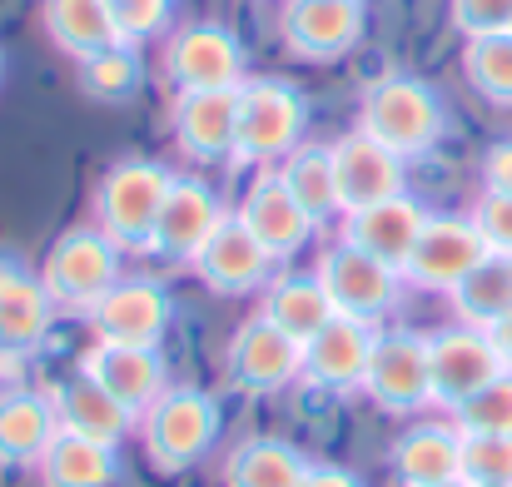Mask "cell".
Returning a JSON list of instances; mask_svg holds the SVG:
<instances>
[{"label":"cell","mask_w":512,"mask_h":487,"mask_svg":"<svg viewBox=\"0 0 512 487\" xmlns=\"http://www.w3.org/2000/svg\"><path fill=\"white\" fill-rule=\"evenodd\" d=\"M428 487H468L463 478H448V483H428Z\"/></svg>","instance_id":"obj_42"},{"label":"cell","mask_w":512,"mask_h":487,"mask_svg":"<svg viewBox=\"0 0 512 487\" xmlns=\"http://www.w3.org/2000/svg\"><path fill=\"white\" fill-rule=\"evenodd\" d=\"M329 155H334V184H339V214L403 194V160L383 150L378 140H368L363 130H348L343 140H334Z\"/></svg>","instance_id":"obj_21"},{"label":"cell","mask_w":512,"mask_h":487,"mask_svg":"<svg viewBox=\"0 0 512 487\" xmlns=\"http://www.w3.org/2000/svg\"><path fill=\"white\" fill-rule=\"evenodd\" d=\"M244 224H249V234L274 254V264H284V259H294L309 239H314V219H309V209L289 194V184L279 179V169H264V174H254V184L244 189V204L234 209Z\"/></svg>","instance_id":"obj_20"},{"label":"cell","mask_w":512,"mask_h":487,"mask_svg":"<svg viewBox=\"0 0 512 487\" xmlns=\"http://www.w3.org/2000/svg\"><path fill=\"white\" fill-rule=\"evenodd\" d=\"M174 145L194 164L234 160L239 135V90H174L170 105Z\"/></svg>","instance_id":"obj_17"},{"label":"cell","mask_w":512,"mask_h":487,"mask_svg":"<svg viewBox=\"0 0 512 487\" xmlns=\"http://www.w3.org/2000/svg\"><path fill=\"white\" fill-rule=\"evenodd\" d=\"M363 398L393 418L433 408V368H428V333L413 328H378L368 373H363Z\"/></svg>","instance_id":"obj_6"},{"label":"cell","mask_w":512,"mask_h":487,"mask_svg":"<svg viewBox=\"0 0 512 487\" xmlns=\"http://www.w3.org/2000/svg\"><path fill=\"white\" fill-rule=\"evenodd\" d=\"M120 448L75 438V433H55V443L45 448V458L35 463L40 487H115L120 483Z\"/></svg>","instance_id":"obj_27"},{"label":"cell","mask_w":512,"mask_h":487,"mask_svg":"<svg viewBox=\"0 0 512 487\" xmlns=\"http://www.w3.org/2000/svg\"><path fill=\"white\" fill-rule=\"evenodd\" d=\"M189 269L199 274L204 289H214L224 299H244V294H264V284L274 279V254L249 234V224L239 214H229L209 234V244L194 254Z\"/></svg>","instance_id":"obj_12"},{"label":"cell","mask_w":512,"mask_h":487,"mask_svg":"<svg viewBox=\"0 0 512 487\" xmlns=\"http://www.w3.org/2000/svg\"><path fill=\"white\" fill-rule=\"evenodd\" d=\"M0 75H5V55H0Z\"/></svg>","instance_id":"obj_43"},{"label":"cell","mask_w":512,"mask_h":487,"mask_svg":"<svg viewBox=\"0 0 512 487\" xmlns=\"http://www.w3.org/2000/svg\"><path fill=\"white\" fill-rule=\"evenodd\" d=\"M249 55L229 25L194 20L165 40V80L174 90H239L249 75Z\"/></svg>","instance_id":"obj_9"},{"label":"cell","mask_w":512,"mask_h":487,"mask_svg":"<svg viewBox=\"0 0 512 487\" xmlns=\"http://www.w3.org/2000/svg\"><path fill=\"white\" fill-rule=\"evenodd\" d=\"M423 224H428V209L413 194H393L383 204H368V209L343 214L339 239L353 244V249H363V254H373V259H383V264H393L403 274V264H408V254H413V244L423 234Z\"/></svg>","instance_id":"obj_22"},{"label":"cell","mask_w":512,"mask_h":487,"mask_svg":"<svg viewBox=\"0 0 512 487\" xmlns=\"http://www.w3.org/2000/svg\"><path fill=\"white\" fill-rule=\"evenodd\" d=\"M458 478L468 487H512V438L463 433V468Z\"/></svg>","instance_id":"obj_35"},{"label":"cell","mask_w":512,"mask_h":487,"mask_svg":"<svg viewBox=\"0 0 512 487\" xmlns=\"http://www.w3.org/2000/svg\"><path fill=\"white\" fill-rule=\"evenodd\" d=\"M488 333H493V343H498V353H503V363H508V373H512V309Z\"/></svg>","instance_id":"obj_41"},{"label":"cell","mask_w":512,"mask_h":487,"mask_svg":"<svg viewBox=\"0 0 512 487\" xmlns=\"http://www.w3.org/2000/svg\"><path fill=\"white\" fill-rule=\"evenodd\" d=\"M453 319L468 328H493L512 309V254H488L453 294Z\"/></svg>","instance_id":"obj_29"},{"label":"cell","mask_w":512,"mask_h":487,"mask_svg":"<svg viewBox=\"0 0 512 487\" xmlns=\"http://www.w3.org/2000/svg\"><path fill=\"white\" fill-rule=\"evenodd\" d=\"M120 259H125V249H120L105 229L80 224V229H65V234L50 244V254H45V264H40V284H45V294L55 299V309L85 319V314L125 279V274H120Z\"/></svg>","instance_id":"obj_4"},{"label":"cell","mask_w":512,"mask_h":487,"mask_svg":"<svg viewBox=\"0 0 512 487\" xmlns=\"http://www.w3.org/2000/svg\"><path fill=\"white\" fill-rule=\"evenodd\" d=\"M458 433H488V438H512V373L493 378L483 393H473L463 408H453Z\"/></svg>","instance_id":"obj_34"},{"label":"cell","mask_w":512,"mask_h":487,"mask_svg":"<svg viewBox=\"0 0 512 487\" xmlns=\"http://www.w3.org/2000/svg\"><path fill=\"white\" fill-rule=\"evenodd\" d=\"M170 184L174 174L160 160H115L95 184V229H105L125 254H150Z\"/></svg>","instance_id":"obj_5"},{"label":"cell","mask_w":512,"mask_h":487,"mask_svg":"<svg viewBox=\"0 0 512 487\" xmlns=\"http://www.w3.org/2000/svg\"><path fill=\"white\" fill-rule=\"evenodd\" d=\"M468 219L478 224V234H483L488 254H512V194H493V189H483Z\"/></svg>","instance_id":"obj_38"},{"label":"cell","mask_w":512,"mask_h":487,"mask_svg":"<svg viewBox=\"0 0 512 487\" xmlns=\"http://www.w3.org/2000/svg\"><path fill=\"white\" fill-rule=\"evenodd\" d=\"M358 130L408 164L423 160L443 140L448 110H443V100H438V90L428 80H418V75H378L363 90V100H358Z\"/></svg>","instance_id":"obj_1"},{"label":"cell","mask_w":512,"mask_h":487,"mask_svg":"<svg viewBox=\"0 0 512 487\" xmlns=\"http://www.w3.org/2000/svg\"><path fill=\"white\" fill-rule=\"evenodd\" d=\"M45 30L75 60H85V55H95V50L120 40L105 0H45Z\"/></svg>","instance_id":"obj_30"},{"label":"cell","mask_w":512,"mask_h":487,"mask_svg":"<svg viewBox=\"0 0 512 487\" xmlns=\"http://www.w3.org/2000/svg\"><path fill=\"white\" fill-rule=\"evenodd\" d=\"M388 468L403 487L448 483L463 468V433L453 423H418L388 448Z\"/></svg>","instance_id":"obj_25"},{"label":"cell","mask_w":512,"mask_h":487,"mask_svg":"<svg viewBox=\"0 0 512 487\" xmlns=\"http://www.w3.org/2000/svg\"><path fill=\"white\" fill-rule=\"evenodd\" d=\"M463 75L488 105H512V30L463 45Z\"/></svg>","instance_id":"obj_33"},{"label":"cell","mask_w":512,"mask_h":487,"mask_svg":"<svg viewBox=\"0 0 512 487\" xmlns=\"http://www.w3.org/2000/svg\"><path fill=\"white\" fill-rule=\"evenodd\" d=\"M373 343H378V324L334 314L329 324L304 343V373H299V383H309L319 393H353V388H363Z\"/></svg>","instance_id":"obj_19"},{"label":"cell","mask_w":512,"mask_h":487,"mask_svg":"<svg viewBox=\"0 0 512 487\" xmlns=\"http://www.w3.org/2000/svg\"><path fill=\"white\" fill-rule=\"evenodd\" d=\"M483 259H488V244L468 214H428V224L403 264V284L423 289V294H453Z\"/></svg>","instance_id":"obj_10"},{"label":"cell","mask_w":512,"mask_h":487,"mask_svg":"<svg viewBox=\"0 0 512 487\" xmlns=\"http://www.w3.org/2000/svg\"><path fill=\"white\" fill-rule=\"evenodd\" d=\"M448 15L453 30H463V40L512 30V0H448Z\"/></svg>","instance_id":"obj_37"},{"label":"cell","mask_w":512,"mask_h":487,"mask_svg":"<svg viewBox=\"0 0 512 487\" xmlns=\"http://www.w3.org/2000/svg\"><path fill=\"white\" fill-rule=\"evenodd\" d=\"M483 189L512 194V140H498V145L483 155Z\"/></svg>","instance_id":"obj_39"},{"label":"cell","mask_w":512,"mask_h":487,"mask_svg":"<svg viewBox=\"0 0 512 487\" xmlns=\"http://www.w3.org/2000/svg\"><path fill=\"white\" fill-rule=\"evenodd\" d=\"M80 373H90L110 398H120L135 418L170 388V363L160 348H140V343H105L95 338L80 358Z\"/></svg>","instance_id":"obj_18"},{"label":"cell","mask_w":512,"mask_h":487,"mask_svg":"<svg viewBox=\"0 0 512 487\" xmlns=\"http://www.w3.org/2000/svg\"><path fill=\"white\" fill-rule=\"evenodd\" d=\"M105 5H110V20H115L125 45L155 40L170 25V10H174V0H105Z\"/></svg>","instance_id":"obj_36"},{"label":"cell","mask_w":512,"mask_h":487,"mask_svg":"<svg viewBox=\"0 0 512 487\" xmlns=\"http://www.w3.org/2000/svg\"><path fill=\"white\" fill-rule=\"evenodd\" d=\"M50 328H55V299L45 294L40 274L0 259V368L15 373L25 358H35Z\"/></svg>","instance_id":"obj_14"},{"label":"cell","mask_w":512,"mask_h":487,"mask_svg":"<svg viewBox=\"0 0 512 487\" xmlns=\"http://www.w3.org/2000/svg\"><path fill=\"white\" fill-rule=\"evenodd\" d=\"M309 468L314 463L284 438H244L224 463V487H304Z\"/></svg>","instance_id":"obj_28"},{"label":"cell","mask_w":512,"mask_h":487,"mask_svg":"<svg viewBox=\"0 0 512 487\" xmlns=\"http://www.w3.org/2000/svg\"><path fill=\"white\" fill-rule=\"evenodd\" d=\"M274 169L289 184V194L309 209L314 224H324V219L339 214V184H334V155H329V145H309L304 140L289 160L274 164Z\"/></svg>","instance_id":"obj_31"},{"label":"cell","mask_w":512,"mask_h":487,"mask_svg":"<svg viewBox=\"0 0 512 487\" xmlns=\"http://www.w3.org/2000/svg\"><path fill=\"white\" fill-rule=\"evenodd\" d=\"M259 314L274 328H284L294 343H309L319 328L334 319V304H329L319 274H274V279L264 284Z\"/></svg>","instance_id":"obj_26"},{"label":"cell","mask_w":512,"mask_h":487,"mask_svg":"<svg viewBox=\"0 0 512 487\" xmlns=\"http://www.w3.org/2000/svg\"><path fill=\"white\" fill-rule=\"evenodd\" d=\"M304 373V343H294L284 328H274L264 314H249L229 333L224 348V383L234 393H279L299 383Z\"/></svg>","instance_id":"obj_11"},{"label":"cell","mask_w":512,"mask_h":487,"mask_svg":"<svg viewBox=\"0 0 512 487\" xmlns=\"http://www.w3.org/2000/svg\"><path fill=\"white\" fill-rule=\"evenodd\" d=\"M50 403H55V418H60V433H75V438H90V443H105V448H120L130 433H135V413L110 398L90 373H70L65 383L50 388Z\"/></svg>","instance_id":"obj_23"},{"label":"cell","mask_w":512,"mask_h":487,"mask_svg":"<svg viewBox=\"0 0 512 487\" xmlns=\"http://www.w3.org/2000/svg\"><path fill=\"white\" fill-rule=\"evenodd\" d=\"M90 328L95 338L105 343H140V348H160L165 328L174 319V299L160 279H120L90 314Z\"/></svg>","instance_id":"obj_16"},{"label":"cell","mask_w":512,"mask_h":487,"mask_svg":"<svg viewBox=\"0 0 512 487\" xmlns=\"http://www.w3.org/2000/svg\"><path fill=\"white\" fill-rule=\"evenodd\" d=\"M363 25H368L363 0H284L279 35L289 55L324 65V60H343L363 40Z\"/></svg>","instance_id":"obj_13"},{"label":"cell","mask_w":512,"mask_h":487,"mask_svg":"<svg viewBox=\"0 0 512 487\" xmlns=\"http://www.w3.org/2000/svg\"><path fill=\"white\" fill-rule=\"evenodd\" d=\"M309 130V100L274 75H254L239 85V135H234V164H284Z\"/></svg>","instance_id":"obj_3"},{"label":"cell","mask_w":512,"mask_h":487,"mask_svg":"<svg viewBox=\"0 0 512 487\" xmlns=\"http://www.w3.org/2000/svg\"><path fill=\"white\" fill-rule=\"evenodd\" d=\"M224 219H229V209L219 204V194L204 179L174 174L170 194H165V209H160L155 234H150V254L155 259H174V264H194V254L209 244V234Z\"/></svg>","instance_id":"obj_15"},{"label":"cell","mask_w":512,"mask_h":487,"mask_svg":"<svg viewBox=\"0 0 512 487\" xmlns=\"http://www.w3.org/2000/svg\"><path fill=\"white\" fill-rule=\"evenodd\" d=\"M314 274H319V284H324L334 314H343V319L378 324V319H388V314L398 309V299H403V274H398L393 264H383V259H373V254L343 244V239L319 254V269H314Z\"/></svg>","instance_id":"obj_7"},{"label":"cell","mask_w":512,"mask_h":487,"mask_svg":"<svg viewBox=\"0 0 512 487\" xmlns=\"http://www.w3.org/2000/svg\"><path fill=\"white\" fill-rule=\"evenodd\" d=\"M219 423H224V418H219V398L204 393V388L179 383V388H165V393L140 413L135 433H140L145 458H150L155 473H184V468H194V463L214 448Z\"/></svg>","instance_id":"obj_2"},{"label":"cell","mask_w":512,"mask_h":487,"mask_svg":"<svg viewBox=\"0 0 512 487\" xmlns=\"http://www.w3.org/2000/svg\"><path fill=\"white\" fill-rule=\"evenodd\" d=\"M428 368H433V408H443V413L463 408L473 393H483L493 378L508 373L493 333L468 324L428 333Z\"/></svg>","instance_id":"obj_8"},{"label":"cell","mask_w":512,"mask_h":487,"mask_svg":"<svg viewBox=\"0 0 512 487\" xmlns=\"http://www.w3.org/2000/svg\"><path fill=\"white\" fill-rule=\"evenodd\" d=\"M140 75H145L140 70V50L125 45V40H115V45H105V50H95V55L80 60V90L90 100H100V105L130 100L140 90Z\"/></svg>","instance_id":"obj_32"},{"label":"cell","mask_w":512,"mask_h":487,"mask_svg":"<svg viewBox=\"0 0 512 487\" xmlns=\"http://www.w3.org/2000/svg\"><path fill=\"white\" fill-rule=\"evenodd\" d=\"M304 487H363V478L348 473V468H339V463H314L309 478H304Z\"/></svg>","instance_id":"obj_40"},{"label":"cell","mask_w":512,"mask_h":487,"mask_svg":"<svg viewBox=\"0 0 512 487\" xmlns=\"http://www.w3.org/2000/svg\"><path fill=\"white\" fill-rule=\"evenodd\" d=\"M60 418L50 393L35 388H0V468H35L55 443Z\"/></svg>","instance_id":"obj_24"}]
</instances>
